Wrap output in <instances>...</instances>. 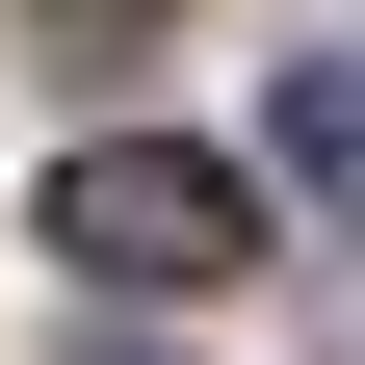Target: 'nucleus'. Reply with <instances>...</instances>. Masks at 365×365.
I'll list each match as a JSON object with an SVG mask.
<instances>
[{"label":"nucleus","instance_id":"2","mask_svg":"<svg viewBox=\"0 0 365 365\" xmlns=\"http://www.w3.org/2000/svg\"><path fill=\"white\" fill-rule=\"evenodd\" d=\"M105 365H157V339H105Z\"/></svg>","mask_w":365,"mask_h":365},{"label":"nucleus","instance_id":"1","mask_svg":"<svg viewBox=\"0 0 365 365\" xmlns=\"http://www.w3.org/2000/svg\"><path fill=\"white\" fill-rule=\"evenodd\" d=\"M53 261H78V287H235V261H261V182H235V157H157V130H105V157L53 182Z\"/></svg>","mask_w":365,"mask_h":365}]
</instances>
